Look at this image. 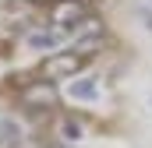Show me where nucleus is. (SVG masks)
<instances>
[{"label":"nucleus","mask_w":152,"mask_h":148,"mask_svg":"<svg viewBox=\"0 0 152 148\" xmlns=\"http://www.w3.org/2000/svg\"><path fill=\"white\" fill-rule=\"evenodd\" d=\"M21 102H25V110H53L57 106V85L50 81V78H36V81H28L25 88H21Z\"/></svg>","instance_id":"f257e3e1"},{"label":"nucleus","mask_w":152,"mask_h":148,"mask_svg":"<svg viewBox=\"0 0 152 148\" xmlns=\"http://www.w3.org/2000/svg\"><path fill=\"white\" fill-rule=\"evenodd\" d=\"M85 67V57L75 53V49H64V53H53L46 64H42V74L50 78V81H57V78H71Z\"/></svg>","instance_id":"f03ea898"},{"label":"nucleus","mask_w":152,"mask_h":148,"mask_svg":"<svg viewBox=\"0 0 152 148\" xmlns=\"http://www.w3.org/2000/svg\"><path fill=\"white\" fill-rule=\"evenodd\" d=\"M85 18H88V11H85L78 0H64V4L53 11V21H57V25H64V28H71V32H75Z\"/></svg>","instance_id":"7ed1b4c3"},{"label":"nucleus","mask_w":152,"mask_h":148,"mask_svg":"<svg viewBox=\"0 0 152 148\" xmlns=\"http://www.w3.org/2000/svg\"><path fill=\"white\" fill-rule=\"evenodd\" d=\"M67 92H71V99H85V102H92L99 88H96V81H92V78H78V81H71V88H67Z\"/></svg>","instance_id":"20e7f679"},{"label":"nucleus","mask_w":152,"mask_h":148,"mask_svg":"<svg viewBox=\"0 0 152 148\" xmlns=\"http://www.w3.org/2000/svg\"><path fill=\"white\" fill-rule=\"evenodd\" d=\"M99 46H103V32H96V36H85L75 42V53H81L85 60L92 57V53H99Z\"/></svg>","instance_id":"39448f33"},{"label":"nucleus","mask_w":152,"mask_h":148,"mask_svg":"<svg viewBox=\"0 0 152 148\" xmlns=\"http://www.w3.org/2000/svg\"><path fill=\"white\" fill-rule=\"evenodd\" d=\"M57 39H53V32H32L28 36V46L32 49H46V46H53Z\"/></svg>","instance_id":"423d86ee"},{"label":"nucleus","mask_w":152,"mask_h":148,"mask_svg":"<svg viewBox=\"0 0 152 148\" xmlns=\"http://www.w3.org/2000/svg\"><path fill=\"white\" fill-rule=\"evenodd\" d=\"M0 141H18V123L14 120H0Z\"/></svg>","instance_id":"0eeeda50"},{"label":"nucleus","mask_w":152,"mask_h":148,"mask_svg":"<svg viewBox=\"0 0 152 148\" xmlns=\"http://www.w3.org/2000/svg\"><path fill=\"white\" fill-rule=\"evenodd\" d=\"M64 138H67V141H78V138H81V123H78V120H64Z\"/></svg>","instance_id":"6e6552de"},{"label":"nucleus","mask_w":152,"mask_h":148,"mask_svg":"<svg viewBox=\"0 0 152 148\" xmlns=\"http://www.w3.org/2000/svg\"><path fill=\"white\" fill-rule=\"evenodd\" d=\"M28 4H39V7H46V4H53V0H28Z\"/></svg>","instance_id":"1a4fd4ad"}]
</instances>
